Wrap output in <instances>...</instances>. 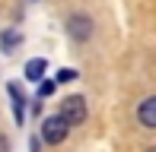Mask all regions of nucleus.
I'll list each match as a JSON object with an SVG mask.
<instances>
[{
    "label": "nucleus",
    "instance_id": "obj_1",
    "mask_svg": "<svg viewBox=\"0 0 156 152\" xmlns=\"http://www.w3.org/2000/svg\"><path fill=\"white\" fill-rule=\"evenodd\" d=\"M58 117L67 127H80V124L86 121V98H83V95H67V98L61 101Z\"/></svg>",
    "mask_w": 156,
    "mask_h": 152
},
{
    "label": "nucleus",
    "instance_id": "obj_5",
    "mask_svg": "<svg viewBox=\"0 0 156 152\" xmlns=\"http://www.w3.org/2000/svg\"><path fill=\"white\" fill-rule=\"evenodd\" d=\"M137 117H140V124H144L147 130H156V98H144Z\"/></svg>",
    "mask_w": 156,
    "mask_h": 152
},
{
    "label": "nucleus",
    "instance_id": "obj_3",
    "mask_svg": "<svg viewBox=\"0 0 156 152\" xmlns=\"http://www.w3.org/2000/svg\"><path fill=\"white\" fill-rule=\"evenodd\" d=\"M67 32L73 41H86L89 35H93V19L83 16V13H73V16L67 19Z\"/></svg>",
    "mask_w": 156,
    "mask_h": 152
},
{
    "label": "nucleus",
    "instance_id": "obj_8",
    "mask_svg": "<svg viewBox=\"0 0 156 152\" xmlns=\"http://www.w3.org/2000/svg\"><path fill=\"white\" fill-rule=\"evenodd\" d=\"M54 92V82L51 79H45V82H38V98H48V95Z\"/></svg>",
    "mask_w": 156,
    "mask_h": 152
},
{
    "label": "nucleus",
    "instance_id": "obj_11",
    "mask_svg": "<svg viewBox=\"0 0 156 152\" xmlns=\"http://www.w3.org/2000/svg\"><path fill=\"white\" fill-rule=\"evenodd\" d=\"M147 152H156V149H147Z\"/></svg>",
    "mask_w": 156,
    "mask_h": 152
},
{
    "label": "nucleus",
    "instance_id": "obj_10",
    "mask_svg": "<svg viewBox=\"0 0 156 152\" xmlns=\"http://www.w3.org/2000/svg\"><path fill=\"white\" fill-rule=\"evenodd\" d=\"M0 152H10V140L6 136H0Z\"/></svg>",
    "mask_w": 156,
    "mask_h": 152
},
{
    "label": "nucleus",
    "instance_id": "obj_7",
    "mask_svg": "<svg viewBox=\"0 0 156 152\" xmlns=\"http://www.w3.org/2000/svg\"><path fill=\"white\" fill-rule=\"evenodd\" d=\"M19 45V32H6V35H0V48L3 51H10V48Z\"/></svg>",
    "mask_w": 156,
    "mask_h": 152
},
{
    "label": "nucleus",
    "instance_id": "obj_9",
    "mask_svg": "<svg viewBox=\"0 0 156 152\" xmlns=\"http://www.w3.org/2000/svg\"><path fill=\"white\" fill-rule=\"evenodd\" d=\"M73 79H76L73 70H58V82H73Z\"/></svg>",
    "mask_w": 156,
    "mask_h": 152
},
{
    "label": "nucleus",
    "instance_id": "obj_2",
    "mask_svg": "<svg viewBox=\"0 0 156 152\" xmlns=\"http://www.w3.org/2000/svg\"><path fill=\"white\" fill-rule=\"evenodd\" d=\"M64 136H67V124H64L58 114H51V117L41 121V140H45V143L58 146V143H64Z\"/></svg>",
    "mask_w": 156,
    "mask_h": 152
},
{
    "label": "nucleus",
    "instance_id": "obj_4",
    "mask_svg": "<svg viewBox=\"0 0 156 152\" xmlns=\"http://www.w3.org/2000/svg\"><path fill=\"white\" fill-rule=\"evenodd\" d=\"M6 92H10V98H13V114H16V124H23L26 95H23V89H19V82H10V86H6Z\"/></svg>",
    "mask_w": 156,
    "mask_h": 152
},
{
    "label": "nucleus",
    "instance_id": "obj_6",
    "mask_svg": "<svg viewBox=\"0 0 156 152\" xmlns=\"http://www.w3.org/2000/svg\"><path fill=\"white\" fill-rule=\"evenodd\" d=\"M45 70H48V64H45L41 57H35V60H29V64H26V76H29L32 82H41Z\"/></svg>",
    "mask_w": 156,
    "mask_h": 152
}]
</instances>
